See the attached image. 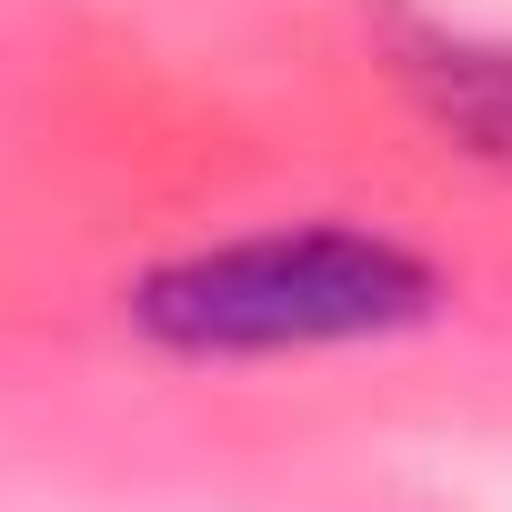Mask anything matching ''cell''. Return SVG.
I'll use <instances>...</instances> for the list:
<instances>
[{
  "mask_svg": "<svg viewBox=\"0 0 512 512\" xmlns=\"http://www.w3.org/2000/svg\"><path fill=\"white\" fill-rule=\"evenodd\" d=\"M442 302V282L382 231H262L151 272L131 292V322L171 352H312V342H372Z\"/></svg>",
  "mask_w": 512,
  "mask_h": 512,
  "instance_id": "cell-1",
  "label": "cell"
},
{
  "mask_svg": "<svg viewBox=\"0 0 512 512\" xmlns=\"http://www.w3.org/2000/svg\"><path fill=\"white\" fill-rule=\"evenodd\" d=\"M412 91L442 131H462L472 151L512 161V51H482V41H422L412 61Z\"/></svg>",
  "mask_w": 512,
  "mask_h": 512,
  "instance_id": "cell-2",
  "label": "cell"
}]
</instances>
